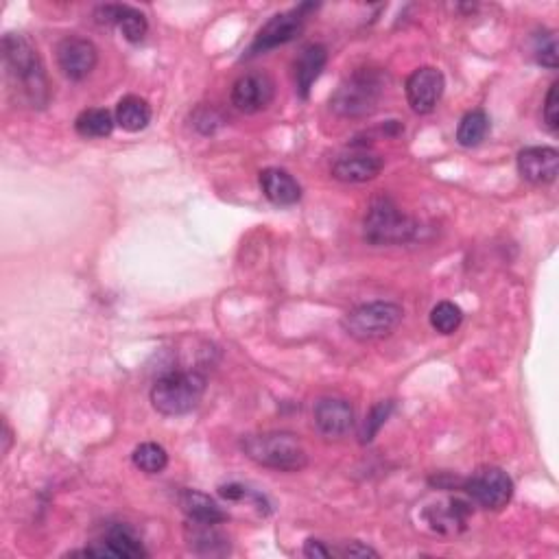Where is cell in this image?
Segmentation results:
<instances>
[{
	"label": "cell",
	"instance_id": "obj_5",
	"mask_svg": "<svg viewBox=\"0 0 559 559\" xmlns=\"http://www.w3.org/2000/svg\"><path fill=\"white\" fill-rule=\"evenodd\" d=\"M418 223L404 214L394 199L376 197L363 221V236L370 245H402L415 239Z\"/></svg>",
	"mask_w": 559,
	"mask_h": 559
},
{
	"label": "cell",
	"instance_id": "obj_8",
	"mask_svg": "<svg viewBox=\"0 0 559 559\" xmlns=\"http://www.w3.org/2000/svg\"><path fill=\"white\" fill-rule=\"evenodd\" d=\"M311 9H315V5H300L297 9L282 11V14L273 16L267 25H263V29L256 33V38L247 49L245 57H256L260 53H267L271 49H278V46L293 42L297 35L304 31L306 11Z\"/></svg>",
	"mask_w": 559,
	"mask_h": 559
},
{
	"label": "cell",
	"instance_id": "obj_20",
	"mask_svg": "<svg viewBox=\"0 0 559 559\" xmlns=\"http://www.w3.org/2000/svg\"><path fill=\"white\" fill-rule=\"evenodd\" d=\"M180 505L190 522H201V525H221V522L228 520V514H225V511L204 492H197V490L182 492Z\"/></svg>",
	"mask_w": 559,
	"mask_h": 559
},
{
	"label": "cell",
	"instance_id": "obj_17",
	"mask_svg": "<svg viewBox=\"0 0 559 559\" xmlns=\"http://www.w3.org/2000/svg\"><path fill=\"white\" fill-rule=\"evenodd\" d=\"M472 514V505L463 498H448L426 511V520L433 531L444 535H455L466 529V522Z\"/></svg>",
	"mask_w": 559,
	"mask_h": 559
},
{
	"label": "cell",
	"instance_id": "obj_3",
	"mask_svg": "<svg viewBox=\"0 0 559 559\" xmlns=\"http://www.w3.org/2000/svg\"><path fill=\"white\" fill-rule=\"evenodd\" d=\"M385 92L383 73L372 68L356 70L330 97V110L343 118H361L372 114Z\"/></svg>",
	"mask_w": 559,
	"mask_h": 559
},
{
	"label": "cell",
	"instance_id": "obj_26",
	"mask_svg": "<svg viewBox=\"0 0 559 559\" xmlns=\"http://www.w3.org/2000/svg\"><path fill=\"white\" fill-rule=\"evenodd\" d=\"M461 321H463V313L457 304L439 302L437 306H433L431 326L439 332V335H453V332L459 330Z\"/></svg>",
	"mask_w": 559,
	"mask_h": 559
},
{
	"label": "cell",
	"instance_id": "obj_12",
	"mask_svg": "<svg viewBox=\"0 0 559 559\" xmlns=\"http://www.w3.org/2000/svg\"><path fill=\"white\" fill-rule=\"evenodd\" d=\"M317 431L328 439H339L354 426V409L343 398H321L313 409Z\"/></svg>",
	"mask_w": 559,
	"mask_h": 559
},
{
	"label": "cell",
	"instance_id": "obj_21",
	"mask_svg": "<svg viewBox=\"0 0 559 559\" xmlns=\"http://www.w3.org/2000/svg\"><path fill=\"white\" fill-rule=\"evenodd\" d=\"M114 118L116 125L123 127L125 132H142V129L151 123V105L145 99L129 94V97H123L118 101Z\"/></svg>",
	"mask_w": 559,
	"mask_h": 559
},
{
	"label": "cell",
	"instance_id": "obj_22",
	"mask_svg": "<svg viewBox=\"0 0 559 559\" xmlns=\"http://www.w3.org/2000/svg\"><path fill=\"white\" fill-rule=\"evenodd\" d=\"M116 118L110 110L105 107H90V110H83L77 121H75V129L81 138H107L114 132Z\"/></svg>",
	"mask_w": 559,
	"mask_h": 559
},
{
	"label": "cell",
	"instance_id": "obj_2",
	"mask_svg": "<svg viewBox=\"0 0 559 559\" xmlns=\"http://www.w3.org/2000/svg\"><path fill=\"white\" fill-rule=\"evenodd\" d=\"M241 448L258 466L278 472H300L308 463L306 448L297 435L287 431L247 435L243 437Z\"/></svg>",
	"mask_w": 559,
	"mask_h": 559
},
{
	"label": "cell",
	"instance_id": "obj_4",
	"mask_svg": "<svg viewBox=\"0 0 559 559\" xmlns=\"http://www.w3.org/2000/svg\"><path fill=\"white\" fill-rule=\"evenodd\" d=\"M206 394V378L193 370L169 372L151 387V404L162 415H186Z\"/></svg>",
	"mask_w": 559,
	"mask_h": 559
},
{
	"label": "cell",
	"instance_id": "obj_23",
	"mask_svg": "<svg viewBox=\"0 0 559 559\" xmlns=\"http://www.w3.org/2000/svg\"><path fill=\"white\" fill-rule=\"evenodd\" d=\"M490 134V116L483 110H472L461 118V123L457 127V142L461 147L472 149L479 147L481 142Z\"/></svg>",
	"mask_w": 559,
	"mask_h": 559
},
{
	"label": "cell",
	"instance_id": "obj_32",
	"mask_svg": "<svg viewBox=\"0 0 559 559\" xmlns=\"http://www.w3.org/2000/svg\"><path fill=\"white\" fill-rule=\"evenodd\" d=\"M343 555L346 557H378V551L370 549V546H365L361 542H352L346 546V549H343Z\"/></svg>",
	"mask_w": 559,
	"mask_h": 559
},
{
	"label": "cell",
	"instance_id": "obj_33",
	"mask_svg": "<svg viewBox=\"0 0 559 559\" xmlns=\"http://www.w3.org/2000/svg\"><path fill=\"white\" fill-rule=\"evenodd\" d=\"M3 442H5V446H3V455H7V450H9V446H11V431H9V426H7V424H3Z\"/></svg>",
	"mask_w": 559,
	"mask_h": 559
},
{
	"label": "cell",
	"instance_id": "obj_15",
	"mask_svg": "<svg viewBox=\"0 0 559 559\" xmlns=\"http://www.w3.org/2000/svg\"><path fill=\"white\" fill-rule=\"evenodd\" d=\"M81 555L107 557V559H138V557H147L149 553L145 551V546H142V542L132 531L125 527H116L107 533L101 542L90 546L86 551H81Z\"/></svg>",
	"mask_w": 559,
	"mask_h": 559
},
{
	"label": "cell",
	"instance_id": "obj_31",
	"mask_svg": "<svg viewBox=\"0 0 559 559\" xmlns=\"http://www.w3.org/2000/svg\"><path fill=\"white\" fill-rule=\"evenodd\" d=\"M304 555L311 557V559H328V557H332V551L321 540L311 538V540H306V544H304Z\"/></svg>",
	"mask_w": 559,
	"mask_h": 559
},
{
	"label": "cell",
	"instance_id": "obj_30",
	"mask_svg": "<svg viewBox=\"0 0 559 559\" xmlns=\"http://www.w3.org/2000/svg\"><path fill=\"white\" fill-rule=\"evenodd\" d=\"M193 121L201 134H214V129L223 123V118L214 112L212 107H199L193 116Z\"/></svg>",
	"mask_w": 559,
	"mask_h": 559
},
{
	"label": "cell",
	"instance_id": "obj_27",
	"mask_svg": "<svg viewBox=\"0 0 559 559\" xmlns=\"http://www.w3.org/2000/svg\"><path fill=\"white\" fill-rule=\"evenodd\" d=\"M533 55L540 66L555 70L557 68V38L551 31H540L533 38Z\"/></svg>",
	"mask_w": 559,
	"mask_h": 559
},
{
	"label": "cell",
	"instance_id": "obj_1",
	"mask_svg": "<svg viewBox=\"0 0 559 559\" xmlns=\"http://www.w3.org/2000/svg\"><path fill=\"white\" fill-rule=\"evenodd\" d=\"M3 57L7 75L16 90H20L22 99L31 107H46L51 99L49 77L33 44L22 33H7L3 38Z\"/></svg>",
	"mask_w": 559,
	"mask_h": 559
},
{
	"label": "cell",
	"instance_id": "obj_18",
	"mask_svg": "<svg viewBox=\"0 0 559 559\" xmlns=\"http://www.w3.org/2000/svg\"><path fill=\"white\" fill-rule=\"evenodd\" d=\"M326 62H328V51L326 46L321 44L304 46L300 57L295 59V86H297V94H300L302 99H308V94H311V88L319 79L321 70L326 68Z\"/></svg>",
	"mask_w": 559,
	"mask_h": 559
},
{
	"label": "cell",
	"instance_id": "obj_10",
	"mask_svg": "<svg viewBox=\"0 0 559 559\" xmlns=\"http://www.w3.org/2000/svg\"><path fill=\"white\" fill-rule=\"evenodd\" d=\"M273 97H276V81L267 73H247L232 86V105L243 114L267 110Z\"/></svg>",
	"mask_w": 559,
	"mask_h": 559
},
{
	"label": "cell",
	"instance_id": "obj_25",
	"mask_svg": "<svg viewBox=\"0 0 559 559\" xmlns=\"http://www.w3.org/2000/svg\"><path fill=\"white\" fill-rule=\"evenodd\" d=\"M132 461L140 472L160 474L164 472L166 466H169V455H166V450L160 444L145 442L136 446V450L132 453Z\"/></svg>",
	"mask_w": 559,
	"mask_h": 559
},
{
	"label": "cell",
	"instance_id": "obj_19",
	"mask_svg": "<svg viewBox=\"0 0 559 559\" xmlns=\"http://www.w3.org/2000/svg\"><path fill=\"white\" fill-rule=\"evenodd\" d=\"M260 188L273 206H295L302 199V186L284 169H265L260 173Z\"/></svg>",
	"mask_w": 559,
	"mask_h": 559
},
{
	"label": "cell",
	"instance_id": "obj_13",
	"mask_svg": "<svg viewBox=\"0 0 559 559\" xmlns=\"http://www.w3.org/2000/svg\"><path fill=\"white\" fill-rule=\"evenodd\" d=\"M559 153L553 147H527L518 153V173L522 180L546 186L557 180Z\"/></svg>",
	"mask_w": 559,
	"mask_h": 559
},
{
	"label": "cell",
	"instance_id": "obj_7",
	"mask_svg": "<svg viewBox=\"0 0 559 559\" xmlns=\"http://www.w3.org/2000/svg\"><path fill=\"white\" fill-rule=\"evenodd\" d=\"M463 490H466L472 503H477L483 509L498 511L511 501V496H514V481H511L505 470L487 466L474 472L470 479H466Z\"/></svg>",
	"mask_w": 559,
	"mask_h": 559
},
{
	"label": "cell",
	"instance_id": "obj_24",
	"mask_svg": "<svg viewBox=\"0 0 559 559\" xmlns=\"http://www.w3.org/2000/svg\"><path fill=\"white\" fill-rule=\"evenodd\" d=\"M193 531L188 533L190 546L201 555H223L228 553V540L214 529V525H201V522H190Z\"/></svg>",
	"mask_w": 559,
	"mask_h": 559
},
{
	"label": "cell",
	"instance_id": "obj_14",
	"mask_svg": "<svg viewBox=\"0 0 559 559\" xmlns=\"http://www.w3.org/2000/svg\"><path fill=\"white\" fill-rule=\"evenodd\" d=\"M383 158L376 156V153L370 151H354L348 153V156L337 158V162L332 164V177L339 182L346 184H363V182H372L383 171Z\"/></svg>",
	"mask_w": 559,
	"mask_h": 559
},
{
	"label": "cell",
	"instance_id": "obj_29",
	"mask_svg": "<svg viewBox=\"0 0 559 559\" xmlns=\"http://www.w3.org/2000/svg\"><path fill=\"white\" fill-rule=\"evenodd\" d=\"M542 116L546 127H549L553 134H557L559 129V83L557 81L549 88V94H546Z\"/></svg>",
	"mask_w": 559,
	"mask_h": 559
},
{
	"label": "cell",
	"instance_id": "obj_9",
	"mask_svg": "<svg viewBox=\"0 0 559 559\" xmlns=\"http://www.w3.org/2000/svg\"><path fill=\"white\" fill-rule=\"evenodd\" d=\"M57 64L70 81H83L92 75L99 62V49L86 38L70 35L57 44Z\"/></svg>",
	"mask_w": 559,
	"mask_h": 559
},
{
	"label": "cell",
	"instance_id": "obj_6",
	"mask_svg": "<svg viewBox=\"0 0 559 559\" xmlns=\"http://www.w3.org/2000/svg\"><path fill=\"white\" fill-rule=\"evenodd\" d=\"M404 311L394 302H367L356 306L341 319L343 330L356 341H378L394 335V330L402 324Z\"/></svg>",
	"mask_w": 559,
	"mask_h": 559
},
{
	"label": "cell",
	"instance_id": "obj_28",
	"mask_svg": "<svg viewBox=\"0 0 559 559\" xmlns=\"http://www.w3.org/2000/svg\"><path fill=\"white\" fill-rule=\"evenodd\" d=\"M391 411H394V402H391V400L378 402L376 407H372L370 415H367L365 422H363V428H361V442L363 444H370L372 439L378 435L380 428H383L385 422L389 420Z\"/></svg>",
	"mask_w": 559,
	"mask_h": 559
},
{
	"label": "cell",
	"instance_id": "obj_11",
	"mask_svg": "<svg viewBox=\"0 0 559 559\" xmlns=\"http://www.w3.org/2000/svg\"><path fill=\"white\" fill-rule=\"evenodd\" d=\"M446 88V79L442 70L433 66H422L413 70L407 79V99L411 110L415 114H431L437 103L442 101V94Z\"/></svg>",
	"mask_w": 559,
	"mask_h": 559
},
{
	"label": "cell",
	"instance_id": "obj_16",
	"mask_svg": "<svg viewBox=\"0 0 559 559\" xmlns=\"http://www.w3.org/2000/svg\"><path fill=\"white\" fill-rule=\"evenodd\" d=\"M97 20L101 25H114L123 33V38L132 44L145 40L149 31L145 14L127 5H103L97 9Z\"/></svg>",
	"mask_w": 559,
	"mask_h": 559
}]
</instances>
